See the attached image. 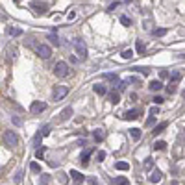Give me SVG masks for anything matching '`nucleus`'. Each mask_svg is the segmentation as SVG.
Returning a JSON list of instances; mask_svg holds the SVG:
<instances>
[{"instance_id":"obj_20","label":"nucleus","mask_w":185,"mask_h":185,"mask_svg":"<svg viewBox=\"0 0 185 185\" xmlns=\"http://www.w3.org/2000/svg\"><path fill=\"white\" fill-rule=\"evenodd\" d=\"M115 183H117V185H130V182H128L126 178H122V176H119V178H115Z\"/></svg>"},{"instance_id":"obj_35","label":"nucleus","mask_w":185,"mask_h":185,"mask_svg":"<svg viewBox=\"0 0 185 185\" xmlns=\"http://www.w3.org/2000/svg\"><path fill=\"white\" fill-rule=\"evenodd\" d=\"M43 154H44V148H39V150H37V152H35V156H37V158H39V159H41V158H43Z\"/></svg>"},{"instance_id":"obj_14","label":"nucleus","mask_w":185,"mask_h":185,"mask_svg":"<svg viewBox=\"0 0 185 185\" xmlns=\"http://www.w3.org/2000/svg\"><path fill=\"white\" fill-rule=\"evenodd\" d=\"M130 135L137 141V139H141V130H139V128H132V130H130Z\"/></svg>"},{"instance_id":"obj_23","label":"nucleus","mask_w":185,"mask_h":185,"mask_svg":"<svg viewBox=\"0 0 185 185\" xmlns=\"http://www.w3.org/2000/svg\"><path fill=\"white\" fill-rule=\"evenodd\" d=\"M165 33H167L165 28H158V30H154V35H156V37H161V35H165Z\"/></svg>"},{"instance_id":"obj_16","label":"nucleus","mask_w":185,"mask_h":185,"mask_svg":"<svg viewBox=\"0 0 185 185\" xmlns=\"http://www.w3.org/2000/svg\"><path fill=\"white\" fill-rule=\"evenodd\" d=\"M95 93H96V95H100V96H102V95H106V87H104V85H100V83H98V85H95Z\"/></svg>"},{"instance_id":"obj_27","label":"nucleus","mask_w":185,"mask_h":185,"mask_svg":"<svg viewBox=\"0 0 185 185\" xmlns=\"http://www.w3.org/2000/svg\"><path fill=\"white\" fill-rule=\"evenodd\" d=\"M180 78H182V74H180V72H174V74L170 76V82H172V83H176V82H178Z\"/></svg>"},{"instance_id":"obj_7","label":"nucleus","mask_w":185,"mask_h":185,"mask_svg":"<svg viewBox=\"0 0 185 185\" xmlns=\"http://www.w3.org/2000/svg\"><path fill=\"white\" fill-rule=\"evenodd\" d=\"M139 113H141L139 109H130V111H126L122 117H124L126 120H133V119H137V117H139Z\"/></svg>"},{"instance_id":"obj_5","label":"nucleus","mask_w":185,"mask_h":185,"mask_svg":"<svg viewBox=\"0 0 185 185\" xmlns=\"http://www.w3.org/2000/svg\"><path fill=\"white\" fill-rule=\"evenodd\" d=\"M35 52H37V56L43 57V59H48V57L52 56V48H50L48 44H39V46L35 48Z\"/></svg>"},{"instance_id":"obj_42","label":"nucleus","mask_w":185,"mask_h":185,"mask_svg":"<svg viewBox=\"0 0 185 185\" xmlns=\"http://www.w3.org/2000/svg\"><path fill=\"white\" fill-rule=\"evenodd\" d=\"M159 76H161V78H169V72H167V70H163V72H161Z\"/></svg>"},{"instance_id":"obj_46","label":"nucleus","mask_w":185,"mask_h":185,"mask_svg":"<svg viewBox=\"0 0 185 185\" xmlns=\"http://www.w3.org/2000/svg\"><path fill=\"white\" fill-rule=\"evenodd\" d=\"M126 2H132V0H126Z\"/></svg>"},{"instance_id":"obj_28","label":"nucleus","mask_w":185,"mask_h":185,"mask_svg":"<svg viewBox=\"0 0 185 185\" xmlns=\"http://www.w3.org/2000/svg\"><path fill=\"white\" fill-rule=\"evenodd\" d=\"M165 128H167V122H161V124H159V126L156 128V130H154V133H159V132H163Z\"/></svg>"},{"instance_id":"obj_37","label":"nucleus","mask_w":185,"mask_h":185,"mask_svg":"<svg viewBox=\"0 0 185 185\" xmlns=\"http://www.w3.org/2000/svg\"><path fill=\"white\" fill-rule=\"evenodd\" d=\"M50 133V126H43V135H48Z\"/></svg>"},{"instance_id":"obj_33","label":"nucleus","mask_w":185,"mask_h":185,"mask_svg":"<svg viewBox=\"0 0 185 185\" xmlns=\"http://www.w3.org/2000/svg\"><path fill=\"white\" fill-rule=\"evenodd\" d=\"M30 169H32L33 172H41V167H39L37 163H32V165H30Z\"/></svg>"},{"instance_id":"obj_1","label":"nucleus","mask_w":185,"mask_h":185,"mask_svg":"<svg viewBox=\"0 0 185 185\" xmlns=\"http://www.w3.org/2000/svg\"><path fill=\"white\" fill-rule=\"evenodd\" d=\"M4 143H6L7 146L15 148V146H19V135H17L13 130H6V132H4Z\"/></svg>"},{"instance_id":"obj_25","label":"nucleus","mask_w":185,"mask_h":185,"mask_svg":"<svg viewBox=\"0 0 185 185\" xmlns=\"http://www.w3.org/2000/svg\"><path fill=\"white\" fill-rule=\"evenodd\" d=\"M95 139H96V141H102V139H104V132H102V130H96V132H95Z\"/></svg>"},{"instance_id":"obj_43","label":"nucleus","mask_w":185,"mask_h":185,"mask_svg":"<svg viewBox=\"0 0 185 185\" xmlns=\"http://www.w3.org/2000/svg\"><path fill=\"white\" fill-rule=\"evenodd\" d=\"M119 89H120V91H124V89H126V82H122V83L119 85Z\"/></svg>"},{"instance_id":"obj_18","label":"nucleus","mask_w":185,"mask_h":185,"mask_svg":"<svg viewBox=\"0 0 185 185\" xmlns=\"http://www.w3.org/2000/svg\"><path fill=\"white\" fill-rule=\"evenodd\" d=\"M152 167H154V159H152V158H146V161H145V170H152Z\"/></svg>"},{"instance_id":"obj_39","label":"nucleus","mask_w":185,"mask_h":185,"mask_svg":"<svg viewBox=\"0 0 185 185\" xmlns=\"http://www.w3.org/2000/svg\"><path fill=\"white\" fill-rule=\"evenodd\" d=\"M87 182H89L91 185H98V180H96V178H89Z\"/></svg>"},{"instance_id":"obj_30","label":"nucleus","mask_w":185,"mask_h":185,"mask_svg":"<svg viewBox=\"0 0 185 185\" xmlns=\"http://www.w3.org/2000/svg\"><path fill=\"white\" fill-rule=\"evenodd\" d=\"M32 7H33V9H41V13H43V11H46V6H39V4H32Z\"/></svg>"},{"instance_id":"obj_45","label":"nucleus","mask_w":185,"mask_h":185,"mask_svg":"<svg viewBox=\"0 0 185 185\" xmlns=\"http://www.w3.org/2000/svg\"><path fill=\"white\" fill-rule=\"evenodd\" d=\"M13 122H15V124L19 126V124H20V119H19V117H13Z\"/></svg>"},{"instance_id":"obj_13","label":"nucleus","mask_w":185,"mask_h":185,"mask_svg":"<svg viewBox=\"0 0 185 185\" xmlns=\"http://www.w3.org/2000/svg\"><path fill=\"white\" fill-rule=\"evenodd\" d=\"M109 100H111V104H119V102H120V95L113 91V93L109 95Z\"/></svg>"},{"instance_id":"obj_36","label":"nucleus","mask_w":185,"mask_h":185,"mask_svg":"<svg viewBox=\"0 0 185 185\" xmlns=\"http://www.w3.org/2000/svg\"><path fill=\"white\" fill-rule=\"evenodd\" d=\"M104 78H107V80H117V74H104Z\"/></svg>"},{"instance_id":"obj_4","label":"nucleus","mask_w":185,"mask_h":185,"mask_svg":"<svg viewBox=\"0 0 185 185\" xmlns=\"http://www.w3.org/2000/svg\"><path fill=\"white\" fill-rule=\"evenodd\" d=\"M54 74H56L57 78H65V76L69 74V65H67L65 61L56 63V67H54Z\"/></svg>"},{"instance_id":"obj_6","label":"nucleus","mask_w":185,"mask_h":185,"mask_svg":"<svg viewBox=\"0 0 185 185\" xmlns=\"http://www.w3.org/2000/svg\"><path fill=\"white\" fill-rule=\"evenodd\" d=\"M46 109V104L44 102H33L32 106H30V111L33 113V115H39V113H43Z\"/></svg>"},{"instance_id":"obj_21","label":"nucleus","mask_w":185,"mask_h":185,"mask_svg":"<svg viewBox=\"0 0 185 185\" xmlns=\"http://www.w3.org/2000/svg\"><path fill=\"white\" fill-rule=\"evenodd\" d=\"M120 22H122L124 26H132V19H130V17H126V15H122V17H120Z\"/></svg>"},{"instance_id":"obj_32","label":"nucleus","mask_w":185,"mask_h":185,"mask_svg":"<svg viewBox=\"0 0 185 185\" xmlns=\"http://www.w3.org/2000/svg\"><path fill=\"white\" fill-rule=\"evenodd\" d=\"M96 159H98V161H104V159H106V152H102V150H100V152L96 154Z\"/></svg>"},{"instance_id":"obj_12","label":"nucleus","mask_w":185,"mask_h":185,"mask_svg":"<svg viewBox=\"0 0 185 185\" xmlns=\"http://www.w3.org/2000/svg\"><path fill=\"white\" fill-rule=\"evenodd\" d=\"M70 178H72L74 182H78V183H82V182H83V176H82L78 170H70Z\"/></svg>"},{"instance_id":"obj_34","label":"nucleus","mask_w":185,"mask_h":185,"mask_svg":"<svg viewBox=\"0 0 185 185\" xmlns=\"http://www.w3.org/2000/svg\"><path fill=\"white\" fill-rule=\"evenodd\" d=\"M48 39H50V41H52V43H54V44H56V46H57V44H59V41H57V37H56V35H50V37H48Z\"/></svg>"},{"instance_id":"obj_17","label":"nucleus","mask_w":185,"mask_h":185,"mask_svg":"<svg viewBox=\"0 0 185 185\" xmlns=\"http://www.w3.org/2000/svg\"><path fill=\"white\" fill-rule=\"evenodd\" d=\"M70 115H72V109H70V107H67V109H63V113H61V117H59V119H61V120H65V119H69Z\"/></svg>"},{"instance_id":"obj_9","label":"nucleus","mask_w":185,"mask_h":185,"mask_svg":"<svg viewBox=\"0 0 185 185\" xmlns=\"http://www.w3.org/2000/svg\"><path fill=\"white\" fill-rule=\"evenodd\" d=\"M163 180V174H161V170H156L152 176H150V182L152 183H158V182H161Z\"/></svg>"},{"instance_id":"obj_3","label":"nucleus","mask_w":185,"mask_h":185,"mask_svg":"<svg viewBox=\"0 0 185 185\" xmlns=\"http://www.w3.org/2000/svg\"><path fill=\"white\" fill-rule=\"evenodd\" d=\"M67 95H69V87H67V85H56V89H54V93H52V98H54L56 102H59V100H63Z\"/></svg>"},{"instance_id":"obj_24","label":"nucleus","mask_w":185,"mask_h":185,"mask_svg":"<svg viewBox=\"0 0 185 185\" xmlns=\"http://www.w3.org/2000/svg\"><path fill=\"white\" fill-rule=\"evenodd\" d=\"M50 183V176H48V174H43V176H41V185H48Z\"/></svg>"},{"instance_id":"obj_15","label":"nucleus","mask_w":185,"mask_h":185,"mask_svg":"<svg viewBox=\"0 0 185 185\" xmlns=\"http://www.w3.org/2000/svg\"><path fill=\"white\" fill-rule=\"evenodd\" d=\"M115 169H117V170H130V165L124 163V161H119V163L115 165Z\"/></svg>"},{"instance_id":"obj_40","label":"nucleus","mask_w":185,"mask_h":185,"mask_svg":"<svg viewBox=\"0 0 185 185\" xmlns=\"http://www.w3.org/2000/svg\"><path fill=\"white\" fill-rule=\"evenodd\" d=\"M167 89H169V93H174V91H176V85H174V83H172V85H169V87H167Z\"/></svg>"},{"instance_id":"obj_29","label":"nucleus","mask_w":185,"mask_h":185,"mask_svg":"<svg viewBox=\"0 0 185 185\" xmlns=\"http://www.w3.org/2000/svg\"><path fill=\"white\" fill-rule=\"evenodd\" d=\"M165 145H167V143H163V141H158V143L154 145V148H156V150H163V148H165Z\"/></svg>"},{"instance_id":"obj_2","label":"nucleus","mask_w":185,"mask_h":185,"mask_svg":"<svg viewBox=\"0 0 185 185\" xmlns=\"http://www.w3.org/2000/svg\"><path fill=\"white\" fill-rule=\"evenodd\" d=\"M74 50H76V54H78V57L80 59H85L87 57V46H85V41L83 39H74Z\"/></svg>"},{"instance_id":"obj_8","label":"nucleus","mask_w":185,"mask_h":185,"mask_svg":"<svg viewBox=\"0 0 185 185\" xmlns=\"http://www.w3.org/2000/svg\"><path fill=\"white\" fill-rule=\"evenodd\" d=\"M150 89H152V91H161V89H163V82H161V80H154V82L150 83Z\"/></svg>"},{"instance_id":"obj_41","label":"nucleus","mask_w":185,"mask_h":185,"mask_svg":"<svg viewBox=\"0 0 185 185\" xmlns=\"http://www.w3.org/2000/svg\"><path fill=\"white\" fill-rule=\"evenodd\" d=\"M154 122H156V120H154V117H150V119H148V120H146V126H152V124H154Z\"/></svg>"},{"instance_id":"obj_11","label":"nucleus","mask_w":185,"mask_h":185,"mask_svg":"<svg viewBox=\"0 0 185 185\" xmlns=\"http://www.w3.org/2000/svg\"><path fill=\"white\" fill-rule=\"evenodd\" d=\"M91 154H93V150H91V148H89V150H85V152L82 154V165H87V163H89Z\"/></svg>"},{"instance_id":"obj_26","label":"nucleus","mask_w":185,"mask_h":185,"mask_svg":"<svg viewBox=\"0 0 185 185\" xmlns=\"http://www.w3.org/2000/svg\"><path fill=\"white\" fill-rule=\"evenodd\" d=\"M137 52H139V54L145 52V43H143V41H137Z\"/></svg>"},{"instance_id":"obj_10","label":"nucleus","mask_w":185,"mask_h":185,"mask_svg":"<svg viewBox=\"0 0 185 185\" xmlns=\"http://www.w3.org/2000/svg\"><path fill=\"white\" fill-rule=\"evenodd\" d=\"M6 32H7V35H11V37H19V35H22V30H19V28H7Z\"/></svg>"},{"instance_id":"obj_22","label":"nucleus","mask_w":185,"mask_h":185,"mask_svg":"<svg viewBox=\"0 0 185 185\" xmlns=\"http://www.w3.org/2000/svg\"><path fill=\"white\" fill-rule=\"evenodd\" d=\"M133 70H137V72H141V74H145V76H148V74H150V70H148L146 67H135Z\"/></svg>"},{"instance_id":"obj_38","label":"nucleus","mask_w":185,"mask_h":185,"mask_svg":"<svg viewBox=\"0 0 185 185\" xmlns=\"http://www.w3.org/2000/svg\"><path fill=\"white\" fill-rule=\"evenodd\" d=\"M22 180V172H17V176H15V183H19Z\"/></svg>"},{"instance_id":"obj_19","label":"nucleus","mask_w":185,"mask_h":185,"mask_svg":"<svg viewBox=\"0 0 185 185\" xmlns=\"http://www.w3.org/2000/svg\"><path fill=\"white\" fill-rule=\"evenodd\" d=\"M120 56H122V59H130V57H133V50H132V48H130V50H124Z\"/></svg>"},{"instance_id":"obj_31","label":"nucleus","mask_w":185,"mask_h":185,"mask_svg":"<svg viewBox=\"0 0 185 185\" xmlns=\"http://www.w3.org/2000/svg\"><path fill=\"white\" fill-rule=\"evenodd\" d=\"M154 102H156L158 106H161V104L165 102V98H163V96H154Z\"/></svg>"},{"instance_id":"obj_44","label":"nucleus","mask_w":185,"mask_h":185,"mask_svg":"<svg viewBox=\"0 0 185 185\" xmlns=\"http://www.w3.org/2000/svg\"><path fill=\"white\" fill-rule=\"evenodd\" d=\"M158 111H159V107H152V109H150V113H152V115H156Z\"/></svg>"}]
</instances>
